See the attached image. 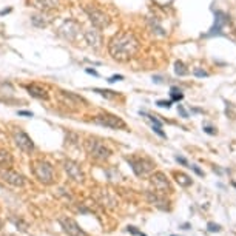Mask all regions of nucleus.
Returning a JSON list of instances; mask_svg holds the SVG:
<instances>
[{
    "mask_svg": "<svg viewBox=\"0 0 236 236\" xmlns=\"http://www.w3.org/2000/svg\"><path fill=\"white\" fill-rule=\"evenodd\" d=\"M26 91L30 93V96H33V97H36V99H48V93H46V90L43 88V86H40L37 83H28L26 86Z\"/></svg>",
    "mask_w": 236,
    "mask_h": 236,
    "instance_id": "nucleus-17",
    "label": "nucleus"
},
{
    "mask_svg": "<svg viewBox=\"0 0 236 236\" xmlns=\"http://www.w3.org/2000/svg\"><path fill=\"white\" fill-rule=\"evenodd\" d=\"M85 73H88V74H91V76H94V77H99V73H97L94 68H85Z\"/></svg>",
    "mask_w": 236,
    "mask_h": 236,
    "instance_id": "nucleus-36",
    "label": "nucleus"
},
{
    "mask_svg": "<svg viewBox=\"0 0 236 236\" xmlns=\"http://www.w3.org/2000/svg\"><path fill=\"white\" fill-rule=\"evenodd\" d=\"M127 230H128L130 233H133V235H137V236H147V235H144L142 232H139V230H137L136 227H128Z\"/></svg>",
    "mask_w": 236,
    "mask_h": 236,
    "instance_id": "nucleus-32",
    "label": "nucleus"
},
{
    "mask_svg": "<svg viewBox=\"0 0 236 236\" xmlns=\"http://www.w3.org/2000/svg\"><path fill=\"white\" fill-rule=\"evenodd\" d=\"M174 73H176V76H179V77H184V76L188 74V70H187V67L184 65L182 60H176V62H174Z\"/></svg>",
    "mask_w": 236,
    "mask_h": 236,
    "instance_id": "nucleus-20",
    "label": "nucleus"
},
{
    "mask_svg": "<svg viewBox=\"0 0 236 236\" xmlns=\"http://www.w3.org/2000/svg\"><path fill=\"white\" fill-rule=\"evenodd\" d=\"M207 229H208V232H211V233L221 232V227H219L218 224H215V222H208V224H207Z\"/></svg>",
    "mask_w": 236,
    "mask_h": 236,
    "instance_id": "nucleus-25",
    "label": "nucleus"
},
{
    "mask_svg": "<svg viewBox=\"0 0 236 236\" xmlns=\"http://www.w3.org/2000/svg\"><path fill=\"white\" fill-rule=\"evenodd\" d=\"M174 178H176L178 184H179V185H182V187H190V185L193 184L192 178H190V176H187L185 173H176V174H174Z\"/></svg>",
    "mask_w": 236,
    "mask_h": 236,
    "instance_id": "nucleus-19",
    "label": "nucleus"
},
{
    "mask_svg": "<svg viewBox=\"0 0 236 236\" xmlns=\"http://www.w3.org/2000/svg\"><path fill=\"white\" fill-rule=\"evenodd\" d=\"M193 74H195L196 77H207V76H208V74H207L204 70H201V68H195V70H193Z\"/></svg>",
    "mask_w": 236,
    "mask_h": 236,
    "instance_id": "nucleus-28",
    "label": "nucleus"
},
{
    "mask_svg": "<svg viewBox=\"0 0 236 236\" xmlns=\"http://www.w3.org/2000/svg\"><path fill=\"white\" fill-rule=\"evenodd\" d=\"M174 159H176V160H178V162H179L181 165H184V167H188V165H190V164H188V160H187L185 157H182V156H176Z\"/></svg>",
    "mask_w": 236,
    "mask_h": 236,
    "instance_id": "nucleus-31",
    "label": "nucleus"
},
{
    "mask_svg": "<svg viewBox=\"0 0 236 236\" xmlns=\"http://www.w3.org/2000/svg\"><path fill=\"white\" fill-rule=\"evenodd\" d=\"M148 199H150V202H153V204H155V205H157L159 208L165 210V207L162 205V204H165V201H164V199H160V197L156 195V193H155V195H153V193H148Z\"/></svg>",
    "mask_w": 236,
    "mask_h": 236,
    "instance_id": "nucleus-23",
    "label": "nucleus"
},
{
    "mask_svg": "<svg viewBox=\"0 0 236 236\" xmlns=\"http://www.w3.org/2000/svg\"><path fill=\"white\" fill-rule=\"evenodd\" d=\"M28 5L39 11H51L60 6V0H28Z\"/></svg>",
    "mask_w": 236,
    "mask_h": 236,
    "instance_id": "nucleus-14",
    "label": "nucleus"
},
{
    "mask_svg": "<svg viewBox=\"0 0 236 236\" xmlns=\"http://www.w3.org/2000/svg\"><path fill=\"white\" fill-rule=\"evenodd\" d=\"M0 179L12 187H23L26 182L22 174H19L17 171H12L9 168H0Z\"/></svg>",
    "mask_w": 236,
    "mask_h": 236,
    "instance_id": "nucleus-8",
    "label": "nucleus"
},
{
    "mask_svg": "<svg viewBox=\"0 0 236 236\" xmlns=\"http://www.w3.org/2000/svg\"><path fill=\"white\" fill-rule=\"evenodd\" d=\"M94 122L102 125V127L111 128V130H125L127 128L125 122L114 114H99L94 118Z\"/></svg>",
    "mask_w": 236,
    "mask_h": 236,
    "instance_id": "nucleus-6",
    "label": "nucleus"
},
{
    "mask_svg": "<svg viewBox=\"0 0 236 236\" xmlns=\"http://www.w3.org/2000/svg\"><path fill=\"white\" fill-rule=\"evenodd\" d=\"M33 170H34V174L40 182H43V184H51L53 182L54 171H53L51 164H48L45 160H37V162L33 164Z\"/></svg>",
    "mask_w": 236,
    "mask_h": 236,
    "instance_id": "nucleus-4",
    "label": "nucleus"
},
{
    "mask_svg": "<svg viewBox=\"0 0 236 236\" xmlns=\"http://www.w3.org/2000/svg\"><path fill=\"white\" fill-rule=\"evenodd\" d=\"M153 131L156 133L157 136H160V137H167V134L160 130V127H157V125H153Z\"/></svg>",
    "mask_w": 236,
    "mask_h": 236,
    "instance_id": "nucleus-30",
    "label": "nucleus"
},
{
    "mask_svg": "<svg viewBox=\"0 0 236 236\" xmlns=\"http://www.w3.org/2000/svg\"><path fill=\"white\" fill-rule=\"evenodd\" d=\"M83 9H85V12H86V16H88V19H90V22L93 23L94 28L104 30V28H107L110 25V17L100 8L93 6V5H86Z\"/></svg>",
    "mask_w": 236,
    "mask_h": 236,
    "instance_id": "nucleus-3",
    "label": "nucleus"
},
{
    "mask_svg": "<svg viewBox=\"0 0 236 236\" xmlns=\"http://www.w3.org/2000/svg\"><path fill=\"white\" fill-rule=\"evenodd\" d=\"M83 145H85V150L88 151V155L96 157V159L105 160V159H108V157L111 156V150H110L105 144H102L100 141H97V139L88 137Z\"/></svg>",
    "mask_w": 236,
    "mask_h": 236,
    "instance_id": "nucleus-2",
    "label": "nucleus"
},
{
    "mask_svg": "<svg viewBox=\"0 0 236 236\" xmlns=\"http://www.w3.org/2000/svg\"><path fill=\"white\" fill-rule=\"evenodd\" d=\"M60 225L63 227V230H65V232H67L70 236H88L77 225V222H74L73 219L63 218V219H60Z\"/></svg>",
    "mask_w": 236,
    "mask_h": 236,
    "instance_id": "nucleus-12",
    "label": "nucleus"
},
{
    "mask_svg": "<svg viewBox=\"0 0 236 236\" xmlns=\"http://www.w3.org/2000/svg\"><path fill=\"white\" fill-rule=\"evenodd\" d=\"M151 184L155 185V188L159 190V192H164V190L170 188V182H168L167 176L164 173H160V171H157V173H155L151 176Z\"/></svg>",
    "mask_w": 236,
    "mask_h": 236,
    "instance_id": "nucleus-16",
    "label": "nucleus"
},
{
    "mask_svg": "<svg viewBox=\"0 0 236 236\" xmlns=\"http://www.w3.org/2000/svg\"><path fill=\"white\" fill-rule=\"evenodd\" d=\"M170 93H171V102H173V100H178V102H179V100L184 97L182 91H181L178 86H171V88H170Z\"/></svg>",
    "mask_w": 236,
    "mask_h": 236,
    "instance_id": "nucleus-24",
    "label": "nucleus"
},
{
    "mask_svg": "<svg viewBox=\"0 0 236 236\" xmlns=\"http://www.w3.org/2000/svg\"><path fill=\"white\" fill-rule=\"evenodd\" d=\"M147 22H148V25H150V28H151V31L155 33V34H157V36H167V33H165V30L159 25V22H157V19H155V17H148L147 19Z\"/></svg>",
    "mask_w": 236,
    "mask_h": 236,
    "instance_id": "nucleus-18",
    "label": "nucleus"
},
{
    "mask_svg": "<svg viewBox=\"0 0 236 236\" xmlns=\"http://www.w3.org/2000/svg\"><path fill=\"white\" fill-rule=\"evenodd\" d=\"M12 139H14L16 145H17L22 151H25V153H31V151L34 150V144H33L31 137H30L23 130H20V128L12 130Z\"/></svg>",
    "mask_w": 236,
    "mask_h": 236,
    "instance_id": "nucleus-7",
    "label": "nucleus"
},
{
    "mask_svg": "<svg viewBox=\"0 0 236 236\" xmlns=\"http://www.w3.org/2000/svg\"><path fill=\"white\" fill-rule=\"evenodd\" d=\"M93 91H94V93H97V94H100V96H102V97H105V99H114V97L118 96V93H116V91L104 90V88H93Z\"/></svg>",
    "mask_w": 236,
    "mask_h": 236,
    "instance_id": "nucleus-21",
    "label": "nucleus"
},
{
    "mask_svg": "<svg viewBox=\"0 0 236 236\" xmlns=\"http://www.w3.org/2000/svg\"><path fill=\"white\" fill-rule=\"evenodd\" d=\"M128 162H130L136 176H145L148 171L153 170V162L148 160V159H137V160H130L128 159Z\"/></svg>",
    "mask_w": 236,
    "mask_h": 236,
    "instance_id": "nucleus-9",
    "label": "nucleus"
},
{
    "mask_svg": "<svg viewBox=\"0 0 236 236\" xmlns=\"http://www.w3.org/2000/svg\"><path fill=\"white\" fill-rule=\"evenodd\" d=\"M182 229H184V230H188V229H190V224H184Z\"/></svg>",
    "mask_w": 236,
    "mask_h": 236,
    "instance_id": "nucleus-38",
    "label": "nucleus"
},
{
    "mask_svg": "<svg viewBox=\"0 0 236 236\" xmlns=\"http://www.w3.org/2000/svg\"><path fill=\"white\" fill-rule=\"evenodd\" d=\"M59 34L68 42H76L77 40V36L80 34V25H79L76 20L73 19H68L65 20L60 28H59Z\"/></svg>",
    "mask_w": 236,
    "mask_h": 236,
    "instance_id": "nucleus-5",
    "label": "nucleus"
},
{
    "mask_svg": "<svg viewBox=\"0 0 236 236\" xmlns=\"http://www.w3.org/2000/svg\"><path fill=\"white\" fill-rule=\"evenodd\" d=\"M178 113L181 114V118H184V119L188 118V113H187V110H185L182 105H178Z\"/></svg>",
    "mask_w": 236,
    "mask_h": 236,
    "instance_id": "nucleus-29",
    "label": "nucleus"
},
{
    "mask_svg": "<svg viewBox=\"0 0 236 236\" xmlns=\"http://www.w3.org/2000/svg\"><path fill=\"white\" fill-rule=\"evenodd\" d=\"M227 22H229L227 14H225V12H222V11H216V12H215V25H213V26L210 28V31L207 33V37H210V36H216V34H221L222 26H224Z\"/></svg>",
    "mask_w": 236,
    "mask_h": 236,
    "instance_id": "nucleus-10",
    "label": "nucleus"
},
{
    "mask_svg": "<svg viewBox=\"0 0 236 236\" xmlns=\"http://www.w3.org/2000/svg\"><path fill=\"white\" fill-rule=\"evenodd\" d=\"M188 167H190V168H192V170H193V171L196 173L197 176H204V171H202V170H201V168H199L197 165H188Z\"/></svg>",
    "mask_w": 236,
    "mask_h": 236,
    "instance_id": "nucleus-35",
    "label": "nucleus"
},
{
    "mask_svg": "<svg viewBox=\"0 0 236 236\" xmlns=\"http://www.w3.org/2000/svg\"><path fill=\"white\" fill-rule=\"evenodd\" d=\"M53 22V17L46 14V11H39L36 14L31 16V23L36 28H46L49 23Z\"/></svg>",
    "mask_w": 236,
    "mask_h": 236,
    "instance_id": "nucleus-15",
    "label": "nucleus"
},
{
    "mask_svg": "<svg viewBox=\"0 0 236 236\" xmlns=\"http://www.w3.org/2000/svg\"><path fill=\"white\" fill-rule=\"evenodd\" d=\"M83 36H85L86 43H88V45H90L93 49H99V48L102 46V36H100V33L97 31V28H90V30H85Z\"/></svg>",
    "mask_w": 236,
    "mask_h": 236,
    "instance_id": "nucleus-11",
    "label": "nucleus"
},
{
    "mask_svg": "<svg viewBox=\"0 0 236 236\" xmlns=\"http://www.w3.org/2000/svg\"><path fill=\"white\" fill-rule=\"evenodd\" d=\"M139 48H141L139 40L130 31L118 33L108 42V51H110L111 57L118 62L131 60L139 53Z\"/></svg>",
    "mask_w": 236,
    "mask_h": 236,
    "instance_id": "nucleus-1",
    "label": "nucleus"
},
{
    "mask_svg": "<svg viewBox=\"0 0 236 236\" xmlns=\"http://www.w3.org/2000/svg\"><path fill=\"white\" fill-rule=\"evenodd\" d=\"M171 236H176V235H171Z\"/></svg>",
    "mask_w": 236,
    "mask_h": 236,
    "instance_id": "nucleus-40",
    "label": "nucleus"
},
{
    "mask_svg": "<svg viewBox=\"0 0 236 236\" xmlns=\"http://www.w3.org/2000/svg\"><path fill=\"white\" fill-rule=\"evenodd\" d=\"M11 11H12L11 8H8V9H2V11H0V16H5V14H8V12H11Z\"/></svg>",
    "mask_w": 236,
    "mask_h": 236,
    "instance_id": "nucleus-37",
    "label": "nucleus"
},
{
    "mask_svg": "<svg viewBox=\"0 0 236 236\" xmlns=\"http://www.w3.org/2000/svg\"><path fill=\"white\" fill-rule=\"evenodd\" d=\"M233 187H235V188H236V182H233Z\"/></svg>",
    "mask_w": 236,
    "mask_h": 236,
    "instance_id": "nucleus-39",
    "label": "nucleus"
},
{
    "mask_svg": "<svg viewBox=\"0 0 236 236\" xmlns=\"http://www.w3.org/2000/svg\"><path fill=\"white\" fill-rule=\"evenodd\" d=\"M156 105L160 107V108H170L171 107V100H157Z\"/></svg>",
    "mask_w": 236,
    "mask_h": 236,
    "instance_id": "nucleus-27",
    "label": "nucleus"
},
{
    "mask_svg": "<svg viewBox=\"0 0 236 236\" xmlns=\"http://www.w3.org/2000/svg\"><path fill=\"white\" fill-rule=\"evenodd\" d=\"M17 114L19 116H26V118H33L34 116L33 111H26V110H20V111H17Z\"/></svg>",
    "mask_w": 236,
    "mask_h": 236,
    "instance_id": "nucleus-33",
    "label": "nucleus"
},
{
    "mask_svg": "<svg viewBox=\"0 0 236 236\" xmlns=\"http://www.w3.org/2000/svg\"><path fill=\"white\" fill-rule=\"evenodd\" d=\"M11 164H12V157H11V155H9L8 151H5V150H0V165L9 167Z\"/></svg>",
    "mask_w": 236,
    "mask_h": 236,
    "instance_id": "nucleus-22",
    "label": "nucleus"
},
{
    "mask_svg": "<svg viewBox=\"0 0 236 236\" xmlns=\"http://www.w3.org/2000/svg\"><path fill=\"white\" fill-rule=\"evenodd\" d=\"M65 171L68 173V176L77 182H82L83 181V171L80 170V165L74 160H65Z\"/></svg>",
    "mask_w": 236,
    "mask_h": 236,
    "instance_id": "nucleus-13",
    "label": "nucleus"
},
{
    "mask_svg": "<svg viewBox=\"0 0 236 236\" xmlns=\"http://www.w3.org/2000/svg\"><path fill=\"white\" fill-rule=\"evenodd\" d=\"M204 131H205L207 134H211V136H215V134H216V130H215L213 127H208V125H205V127H204Z\"/></svg>",
    "mask_w": 236,
    "mask_h": 236,
    "instance_id": "nucleus-34",
    "label": "nucleus"
},
{
    "mask_svg": "<svg viewBox=\"0 0 236 236\" xmlns=\"http://www.w3.org/2000/svg\"><path fill=\"white\" fill-rule=\"evenodd\" d=\"M119 80H123V76H122V74H114V76L107 79L108 83H114V82H119Z\"/></svg>",
    "mask_w": 236,
    "mask_h": 236,
    "instance_id": "nucleus-26",
    "label": "nucleus"
}]
</instances>
